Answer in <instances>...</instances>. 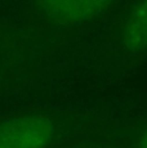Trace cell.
<instances>
[{"instance_id": "6da1fadb", "label": "cell", "mask_w": 147, "mask_h": 148, "mask_svg": "<svg viewBox=\"0 0 147 148\" xmlns=\"http://www.w3.org/2000/svg\"><path fill=\"white\" fill-rule=\"evenodd\" d=\"M54 126L43 115H23L0 122V148H47Z\"/></svg>"}, {"instance_id": "7a4b0ae2", "label": "cell", "mask_w": 147, "mask_h": 148, "mask_svg": "<svg viewBox=\"0 0 147 148\" xmlns=\"http://www.w3.org/2000/svg\"><path fill=\"white\" fill-rule=\"evenodd\" d=\"M40 3L48 16L56 21L80 25L102 16L112 0H40Z\"/></svg>"}, {"instance_id": "3957f363", "label": "cell", "mask_w": 147, "mask_h": 148, "mask_svg": "<svg viewBox=\"0 0 147 148\" xmlns=\"http://www.w3.org/2000/svg\"><path fill=\"white\" fill-rule=\"evenodd\" d=\"M120 42L129 52L147 50V0H138L120 28Z\"/></svg>"}, {"instance_id": "277c9868", "label": "cell", "mask_w": 147, "mask_h": 148, "mask_svg": "<svg viewBox=\"0 0 147 148\" xmlns=\"http://www.w3.org/2000/svg\"><path fill=\"white\" fill-rule=\"evenodd\" d=\"M138 148H147V130L142 134V136H141Z\"/></svg>"}]
</instances>
